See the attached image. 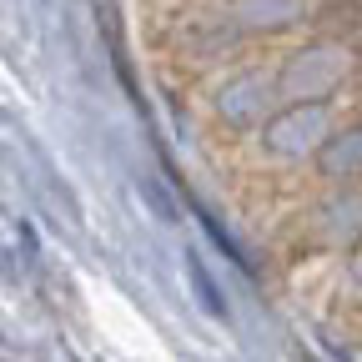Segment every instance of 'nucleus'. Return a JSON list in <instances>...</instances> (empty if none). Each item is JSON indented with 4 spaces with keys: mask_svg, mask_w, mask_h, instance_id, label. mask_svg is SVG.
<instances>
[{
    "mask_svg": "<svg viewBox=\"0 0 362 362\" xmlns=\"http://www.w3.org/2000/svg\"><path fill=\"white\" fill-rule=\"evenodd\" d=\"M277 71H282L287 101H337L347 81L362 76V45L337 30H317L307 45H297L277 61Z\"/></svg>",
    "mask_w": 362,
    "mask_h": 362,
    "instance_id": "nucleus-1",
    "label": "nucleus"
},
{
    "mask_svg": "<svg viewBox=\"0 0 362 362\" xmlns=\"http://www.w3.org/2000/svg\"><path fill=\"white\" fill-rule=\"evenodd\" d=\"M317 176L327 181V187H347V181H362V116L337 126L332 141L317 151Z\"/></svg>",
    "mask_w": 362,
    "mask_h": 362,
    "instance_id": "nucleus-5",
    "label": "nucleus"
},
{
    "mask_svg": "<svg viewBox=\"0 0 362 362\" xmlns=\"http://www.w3.org/2000/svg\"><path fill=\"white\" fill-rule=\"evenodd\" d=\"M332 101H287L277 116H272L257 136H262V151L272 161H317V151H322L332 141Z\"/></svg>",
    "mask_w": 362,
    "mask_h": 362,
    "instance_id": "nucleus-3",
    "label": "nucleus"
},
{
    "mask_svg": "<svg viewBox=\"0 0 362 362\" xmlns=\"http://www.w3.org/2000/svg\"><path fill=\"white\" fill-rule=\"evenodd\" d=\"M342 292L362 302V242L347 252V267H342Z\"/></svg>",
    "mask_w": 362,
    "mask_h": 362,
    "instance_id": "nucleus-6",
    "label": "nucleus"
},
{
    "mask_svg": "<svg viewBox=\"0 0 362 362\" xmlns=\"http://www.w3.org/2000/svg\"><path fill=\"white\" fill-rule=\"evenodd\" d=\"M211 106H216V116L232 126V131L257 136L272 116L287 106V96H282V71H277V66H262V61L226 66V76L216 81Z\"/></svg>",
    "mask_w": 362,
    "mask_h": 362,
    "instance_id": "nucleus-2",
    "label": "nucleus"
},
{
    "mask_svg": "<svg viewBox=\"0 0 362 362\" xmlns=\"http://www.w3.org/2000/svg\"><path fill=\"white\" fill-rule=\"evenodd\" d=\"M232 16V25L242 35H282V30H297V25H322L337 0H226L221 6Z\"/></svg>",
    "mask_w": 362,
    "mask_h": 362,
    "instance_id": "nucleus-4",
    "label": "nucleus"
}]
</instances>
